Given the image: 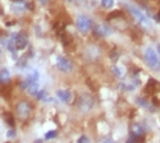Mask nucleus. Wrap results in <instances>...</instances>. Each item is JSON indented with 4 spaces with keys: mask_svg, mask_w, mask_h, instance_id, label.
<instances>
[{
    "mask_svg": "<svg viewBox=\"0 0 160 143\" xmlns=\"http://www.w3.org/2000/svg\"><path fill=\"white\" fill-rule=\"evenodd\" d=\"M12 42H13V45H14L16 50H23L28 45V37L26 36L24 33H18Z\"/></svg>",
    "mask_w": 160,
    "mask_h": 143,
    "instance_id": "423d86ee",
    "label": "nucleus"
},
{
    "mask_svg": "<svg viewBox=\"0 0 160 143\" xmlns=\"http://www.w3.org/2000/svg\"><path fill=\"white\" fill-rule=\"evenodd\" d=\"M102 143H114V142H113V141H110V139H105Z\"/></svg>",
    "mask_w": 160,
    "mask_h": 143,
    "instance_id": "aec40b11",
    "label": "nucleus"
},
{
    "mask_svg": "<svg viewBox=\"0 0 160 143\" xmlns=\"http://www.w3.org/2000/svg\"><path fill=\"white\" fill-rule=\"evenodd\" d=\"M95 31H96V35H99V36H108L110 33V28L108 27V26H105V24L96 26Z\"/></svg>",
    "mask_w": 160,
    "mask_h": 143,
    "instance_id": "9d476101",
    "label": "nucleus"
},
{
    "mask_svg": "<svg viewBox=\"0 0 160 143\" xmlns=\"http://www.w3.org/2000/svg\"><path fill=\"white\" fill-rule=\"evenodd\" d=\"M127 9H128V12L131 13V14L136 18V21H137L140 24L145 26V27H150V26H151L149 17L146 16L141 9H138V8H137V7H135V5H129V4L127 5Z\"/></svg>",
    "mask_w": 160,
    "mask_h": 143,
    "instance_id": "f03ea898",
    "label": "nucleus"
},
{
    "mask_svg": "<svg viewBox=\"0 0 160 143\" xmlns=\"http://www.w3.org/2000/svg\"><path fill=\"white\" fill-rule=\"evenodd\" d=\"M138 142V138H136V137H133V136H131L127 141H126V143H137Z\"/></svg>",
    "mask_w": 160,
    "mask_h": 143,
    "instance_id": "a211bd4d",
    "label": "nucleus"
},
{
    "mask_svg": "<svg viewBox=\"0 0 160 143\" xmlns=\"http://www.w3.org/2000/svg\"><path fill=\"white\" fill-rule=\"evenodd\" d=\"M137 102H138V105H141L142 107H150V103L143 98H137Z\"/></svg>",
    "mask_w": 160,
    "mask_h": 143,
    "instance_id": "dca6fc26",
    "label": "nucleus"
},
{
    "mask_svg": "<svg viewBox=\"0 0 160 143\" xmlns=\"http://www.w3.org/2000/svg\"><path fill=\"white\" fill-rule=\"evenodd\" d=\"M16 112H17L19 119H22V120L28 119L31 112H32V107L30 105V102L28 101H19L16 106Z\"/></svg>",
    "mask_w": 160,
    "mask_h": 143,
    "instance_id": "7ed1b4c3",
    "label": "nucleus"
},
{
    "mask_svg": "<svg viewBox=\"0 0 160 143\" xmlns=\"http://www.w3.org/2000/svg\"><path fill=\"white\" fill-rule=\"evenodd\" d=\"M143 56H145V61H146V64H148V65H149L151 69L156 70V69L160 68V59H159V56H158V54H156V51H155L154 49H151V47H146Z\"/></svg>",
    "mask_w": 160,
    "mask_h": 143,
    "instance_id": "f257e3e1",
    "label": "nucleus"
},
{
    "mask_svg": "<svg viewBox=\"0 0 160 143\" xmlns=\"http://www.w3.org/2000/svg\"><path fill=\"white\" fill-rule=\"evenodd\" d=\"M76 24H77L78 31L82 32V33H87L92 27V22L87 16H78Z\"/></svg>",
    "mask_w": 160,
    "mask_h": 143,
    "instance_id": "39448f33",
    "label": "nucleus"
},
{
    "mask_svg": "<svg viewBox=\"0 0 160 143\" xmlns=\"http://www.w3.org/2000/svg\"><path fill=\"white\" fill-rule=\"evenodd\" d=\"M57 134H58L57 131H49L45 133V139H52V138L57 137Z\"/></svg>",
    "mask_w": 160,
    "mask_h": 143,
    "instance_id": "4468645a",
    "label": "nucleus"
},
{
    "mask_svg": "<svg viewBox=\"0 0 160 143\" xmlns=\"http://www.w3.org/2000/svg\"><path fill=\"white\" fill-rule=\"evenodd\" d=\"M35 143H44V142H42V141H36Z\"/></svg>",
    "mask_w": 160,
    "mask_h": 143,
    "instance_id": "4be33fe9",
    "label": "nucleus"
},
{
    "mask_svg": "<svg viewBox=\"0 0 160 143\" xmlns=\"http://www.w3.org/2000/svg\"><path fill=\"white\" fill-rule=\"evenodd\" d=\"M131 133H132V136H133V137H136V138H138V139H140V137H143L145 131H143L142 125L137 123V124H133V125L131 126Z\"/></svg>",
    "mask_w": 160,
    "mask_h": 143,
    "instance_id": "1a4fd4ad",
    "label": "nucleus"
},
{
    "mask_svg": "<svg viewBox=\"0 0 160 143\" xmlns=\"http://www.w3.org/2000/svg\"><path fill=\"white\" fill-rule=\"evenodd\" d=\"M113 72H114V74L117 77H123L124 75V72H123V69L121 67H114L113 68Z\"/></svg>",
    "mask_w": 160,
    "mask_h": 143,
    "instance_id": "2eb2a0df",
    "label": "nucleus"
},
{
    "mask_svg": "<svg viewBox=\"0 0 160 143\" xmlns=\"http://www.w3.org/2000/svg\"><path fill=\"white\" fill-rule=\"evenodd\" d=\"M67 2H71L72 3V2H74V0H67Z\"/></svg>",
    "mask_w": 160,
    "mask_h": 143,
    "instance_id": "5701e85b",
    "label": "nucleus"
},
{
    "mask_svg": "<svg viewBox=\"0 0 160 143\" xmlns=\"http://www.w3.org/2000/svg\"><path fill=\"white\" fill-rule=\"evenodd\" d=\"M77 143H91V141H90L88 137H86V136H81V137L77 139Z\"/></svg>",
    "mask_w": 160,
    "mask_h": 143,
    "instance_id": "f3484780",
    "label": "nucleus"
},
{
    "mask_svg": "<svg viewBox=\"0 0 160 143\" xmlns=\"http://www.w3.org/2000/svg\"><path fill=\"white\" fill-rule=\"evenodd\" d=\"M57 97L60 101L68 103V102L72 101V92H71L69 89H58L57 91Z\"/></svg>",
    "mask_w": 160,
    "mask_h": 143,
    "instance_id": "6e6552de",
    "label": "nucleus"
},
{
    "mask_svg": "<svg viewBox=\"0 0 160 143\" xmlns=\"http://www.w3.org/2000/svg\"><path fill=\"white\" fill-rule=\"evenodd\" d=\"M40 2H41V3H48L49 0H40Z\"/></svg>",
    "mask_w": 160,
    "mask_h": 143,
    "instance_id": "412c9836",
    "label": "nucleus"
},
{
    "mask_svg": "<svg viewBox=\"0 0 160 143\" xmlns=\"http://www.w3.org/2000/svg\"><path fill=\"white\" fill-rule=\"evenodd\" d=\"M4 119H5V122H7L8 125L14 126V116H13L10 112H5L4 114Z\"/></svg>",
    "mask_w": 160,
    "mask_h": 143,
    "instance_id": "f8f14e48",
    "label": "nucleus"
},
{
    "mask_svg": "<svg viewBox=\"0 0 160 143\" xmlns=\"http://www.w3.org/2000/svg\"><path fill=\"white\" fill-rule=\"evenodd\" d=\"M9 138H12V137H14L16 136V132H14V129H10V131L8 132V134H7Z\"/></svg>",
    "mask_w": 160,
    "mask_h": 143,
    "instance_id": "6ab92c4d",
    "label": "nucleus"
},
{
    "mask_svg": "<svg viewBox=\"0 0 160 143\" xmlns=\"http://www.w3.org/2000/svg\"><path fill=\"white\" fill-rule=\"evenodd\" d=\"M9 81H10V73H9V70L8 69H2V70H0V83L5 84Z\"/></svg>",
    "mask_w": 160,
    "mask_h": 143,
    "instance_id": "9b49d317",
    "label": "nucleus"
},
{
    "mask_svg": "<svg viewBox=\"0 0 160 143\" xmlns=\"http://www.w3.org/2000/svg\"><path fill=\"white\" fill-rule=\"evenodd\" d=\"M55 65L58 68V70H60L62 73H71L73 70V63L65 56H57L55 59Z\"/></svg>",
    "mask_w": 160,
    "mask_h": 143,
    "instance_id": "20e7f679",
    "label": "nucleus"
},
{
    "mask_svg": "<svg viewBox=\"0 0 160 143\" xmlns=\"http://www.w3.org/2000/svg\"><path fill=\"white\" fill-rule=\"evenodd\" d=\"M92 105H94V103H92L91 97H88L87 95L81 96V98H79V102H78L79 109L83 110V111H88V110L92 107Z\"/></svg>",
    "mask_w": 160,
    "mask_h": 143,
    "instance_id": "0eeeda50",
    "label": "nucleus"
},
{
    "mask_svg": "<svg viewBox=\"0 0 160 143\" xmlns=\"http://www.w3.org/2000/svg\"><path fill=\"white\" fill-rule=\"evenodd\" d=\"M101 5L105 9H112L114 5V0H101Z\"/></svg>",
    "mask_w": 160,
    "mask_h": 143,
    "instance_id": "ddd939ff",
    "label": "nucleus"
}]
</instances>
